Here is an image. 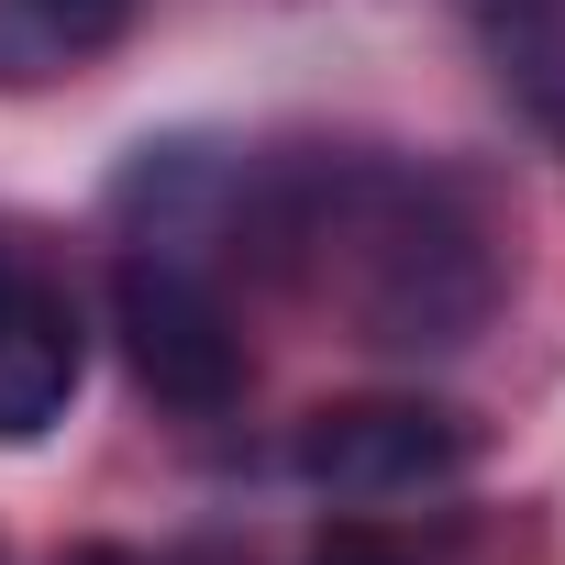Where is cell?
I'll list each match as a JSON object with an SVG mask.
<instances>
[{
  "label": "cell",
  "instance_id": "6da1fadb",
  "mask_svg": "<svg viewBox=\"0 0 565 565\" xmlns=\"http://www.w3.org/2000/svg\"><path fill=\"white\" fill-rule=\"evenodd\" d=\"M289 244H311L355 344H388V355H455L499 311V255L477 211L411 167H333L289 211Z\"/></svg>",
  "mask_w": 565,
  "mask_h": 565
},
{
  "label": "cell",
  "instance_id": "7a4b0ae2",
  "mask_svg": "<svg viewBox=\"0 0 565 565\" xmlns=\"http://www.w3.org/2000/svg\"><path fill=\"white\" fill-rule=\"evenodd\" d=\"M111 333H122V366L156 411L178 422H222L244 399V322L211 277L167 244H134L111 266Z\"/></svg>",
  "mask_w": 565,
  "mask_h": 565
},
{
  "label": "cell",
  "instance_id": "3957f363",
  "mask_svg": "<svg viewBox=\"0 0 565 565\" xmlns=\"http://www.w3.org/2000/svg\"><path fill=\"white\" fill-rule=\"evenodd\" d=\"M289 466L322 488V499H422V488H455L477 466V422L444 411V399H322L289 444Z\"/></svg>",
  "mask_w": 565,
  "mask_h": 565
},
{
  "label": "cell",
  "instance_id": "277c9868",
  "mask_svg": "<svg viewBox=\"0 0 565 565\" xmlns=\"http://www.w3.org/2000/svg\"><path fill=\"white\" fill-rule=\"evenodd\" d=\"M78 377H89V333L67 277L23 233H0V444H45L78 411Z\"/></svg>",
  "mask_w": 565,
  "mask_h": 565
},
{
  "label": "cell",
  "instance_id": "5b68a950",
  "mask_svg": "<svg viewBox=\"0 0 565 565\" xmlns=\"http://www.w3.org/2000/svg\"><path fill=\"white\" fill-rule=\"evenodd\" d=\"M122 23H134V0H0V89H34V78L111 56Z\"/></svg>",
  "mask_w": 565,
  "mask_h": 565
},
{
  "label": "cell",
  "instance_id": "8992f818",
  "mask_svg": "<svg viewBox=\"0 0 565 565\" xmlns=\"http://www.w3.org/2000/svg\"><path fill=\"white\" fill-rule=\"evenodd\" d=\"M311 565H422V554L377 521H333V532H311Z\"/></svg>",
  "mask_w": 565,
  "mask_h": 565
},
{
  "label": "cell",
  "instance_id": "52a82bcc",
  "mask_svg": "<svg viewBox=\"0 0 565 565\" xmlns=\"http://www.w3.org/2000/svg\"><path fill=\"white\" fill-rule=\"evenodd\" d=\"M67 565H145V554H67Z\"/></svg>",
  "mask_w": 565,
  "mask_h": 565
}]
</instances>
